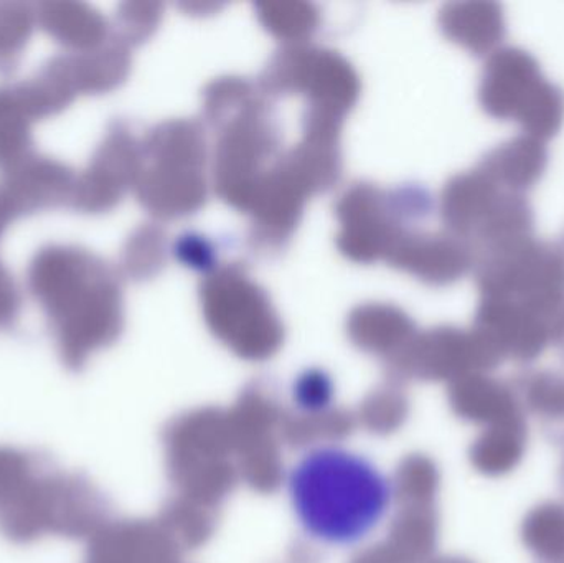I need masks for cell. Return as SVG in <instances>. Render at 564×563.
I'll return each mask as SVG.
<instances>
[{
    "label": "cell",
    "mask_w": 564,
    "mask_h": 563,
    "mask_svg": "<svg viewBox=\"0 0 564 563\" xmlns=\"http://www.w3.org/2000/svg\"><path fill=\"white\" fill-rule=\"evenodd\" d=\"M102 498L78 473L36 452L32 465L0 492V535L15 545L43 538H88L102 515Z\"/></svg>",
    "instance_id": "3"
},
{
    "label": "cell",
    "mask_w": 564,
    "mask_h": 563,
    "mask_svg": "<svg viewBox=\"0 0 564 563\" xmlns=\"http://www.w3.org/2000/svg\"><path fill=\"white\" fill-rule=\"evenodd\" d=\"M529 445L525 416L487 426L473 446L474 466L489 478H502L519 468Z\"/></svg>",
    "instance_id": "9"
},
{
    "label": "cell",
    "mask_w": 564,
    "mask_h": 563,
    "mask_svg": "<svg viewBox=\"0 0 564 563\" xmlns=\"http://www.w3.org/2000/svg\"><path fill=\"white\" fill-rule=\"evenodd\" d=\"M449 30L470 52L494 53L506 36V17L497 3H466L451 12Z\"/></svg>",
    "instance_id": "10"
},
{
    "label": "cell",
    "mask_w": 564,
    "mask_h": 563,
    "mask_svg": "<svg viewBox=\"0 0 564 563\" xmlns=\"http://www.w3.org/2000/svg\"><path fill=\"white\" fill-rule=\"evenodd\" d=\"M549 162L545 142L530 136H520L494 149L480 172L497 187L512 194H522L542 177Z\"/></svg>",
    "instance_id": "7"
},
{
    "label": "cell",
    "mask_w": 564,
    "mask_h": 563,
    "mask_svg": "<svg viewBox=\"0 0 564 563\" xmlns=\"http://www.w3.org/2000/svg\"><path fill=\"white\" fill-rule=\"evenodd\" d=\"M520 538L527 551L543 563H564V505L546 501L523 519Z\"/></svg>",
    "instance_id": "12"
},
{
    "label": "cell",
    "mask_w": 564,
    "mask_h": 563,
    "mask_svg": "<svg viewBox=\"0 0 564 563\" xmlns=\"http://www.w3.org/2000/svg\"><path fill=\"white\" fill-rule=\"evenodd\" d=\"M29 288L48 320L66 369L82 370L115 336V290L88 251L65 245L43 248L30 263Z\"/></svg>",
    "instance_id": "2"
},
{
    "label": "cell",
    "mask_w": 564,
    "mask_h": 563,
    "mask_svg": "<svg viewBox=\"0 0 564 563\" xmlns=\"http://www.w3.org/2000/svg\"><path fill=\"white\" fill-rule=\"evenodd\" d=\"M20 310V293L12 274L0 263V331L12 326Z\"/></svg>",
    "instance_id": "16"
},
{
    "label": "cell",
    "mask_w": 564,
    "mask_h": 563,
    "mask_svg": "<svg viewBox=\"0 0 564 563\" xmlns=\"http://www.w3.org/2000/svg\"><path fill=\"white\" fill-rule=\"evenodd\" d=\"M30 450L0 446V491L19 475L20 469L29 462Z\"/></svg>",
    "instance_id": "17"
},
{
    "label": "cell",
    "mask_w": 564,
    "mask_h": 563,
    "mask_svg": "<svg viewBox=\"0 0 564 563\" xmlns=\"http://www.w3.org/2000/svg\"><path fill=\"white\" fill-rule=\"evenodd\" d=\"M560 485H562V489L564 492V459L562 463V469H560Z\"/></svg>",
    "instance_id": "18"
},
{
    "label": "cell",
    "mask_w": 564,
    "mask_h": 563,
    "mask_svg": "<svg viewBox=\"0 0 564 563\" xmlns=\"http://www.w3.org/2000/svg\"><path fill=\"white\" fill-rule=\"evenodd\" d=\"M32 116L13 88H0V167L3 171L32 155Z\"/></svg>",
    "instance_id": "13"
},
{
    "label": "cell",
    "mask_w": 564,
    "mask_h": 563,
    "mask_svg": "<svg viewBox=\"0 0 564 563\" xmlns=\"http://www.w3.org/2000/svg\"><path fill=\"white\" fill-rule=\"evenodd\" d=\"M480 102L494 118L519 122L525 136L539 141L552 139L563 126V91L542 75L525 50L507 46L490 53Z\"/></svg>",
    "instance_id": "4"
},
{
    "label": "cell",
    "mask_w": 564,
    "mask_h": 563,
    "mask_svg": "<svg viewBox=\"0 0 564 563\" xmlns=\"http://www.w3.org/2000/svg\"><path fill=\"white\" fill-rule=\"evenodd\" d=\"M520 402L546 422H564V370H539L519 383Z\"/></svg>",
    "instance_id": "14"
},
{
    "label": "cell",
    "mask_w": 564,
    "mask_h": 563,
    "mask_svg": "<svg viewBox=\"0 0 564 563\" xmlns=\"http://www.w3.org/2000/svg\"><path fill=\"white\" fill-rule=\"evenodd\" d=\"M454 402L460 415L487 426L523 416L517 390L502 380L480 372L467 373L460 380L454 393Z\"/></svg>",
    "instance_id": "8"
},
{
    "label": "cell",
    "mask_w": 564,
    "mask_h": 563,
    "mask_svg": "<svg viewBox=\"0 0 564 563\" xmlns=\"http://www.w3.org/2000/svg\"><path fill=\"white\" fill-rule=\"evenodd\" d=\"M285 495L299 528L325 548H355L387 519L394 488L383 469L347 446H312L285 476Z\"/></svg>",
    "instance_id": "1"
},
{
    "label": "cell",
    "mask_w": 564,
    "mask_h": 563,
    "mask_svg": "<svg viewBox=\"0 0 564 563\" xmlns=\"http://www.w3.org/2000/svg\"><path fill=\"white\" fill-rule=\"evenodd\" d=\"M0 178V237L23 215L72 202L75 177L62 162L29 155Z\"/></svg>",
    "instance_id": "5"
},
{
    "label": "cell",
    "mask_w": 564,
    "mask_h": 563,
    "mask_svg": "<svg viewBox=\"0 0 564 563\" xmlns=\"http://www.w3.org/2000/svg\"><path fill=\"white\" fill-rule=\"evenodd\" d=\"M476 333L502 357L517 362L539 359L546 347L555 346V331L543 314L513 301L484 297Z\"/></svg>",
    "instance_id": "6"
},
{
    "label": "cell",
    "mask_w": 564,
    "mask_h": 563,
    "mask_svg": "<svg viewBox=\"0 0 564 563\" xmlns=\"http://www.w3.org/2000/svg\"><path fill=\"white\" fill-rule=\"evenodd\" d=\"M35 13L36 22L62 45L88 48L98 42L101 22L88 7L69 2L43 3Z\"/></svg>",
    "instance_id": "11"
},
{
    "label": "cell",
    "mask_w": 564,
    "mask_h": 563,
    "mask_svg": "<svg viewBox=\"0 0 564 563\" xmlns=\"http://www.w3.org/2000/svg\"><path fill=\"white\" fill-rule=\"evenodd\" d=\"M35 22L36 13L23 3L0 6V72L15 68Z\"/></svg>",
    "instance_id": "15"
}]
</instances>
